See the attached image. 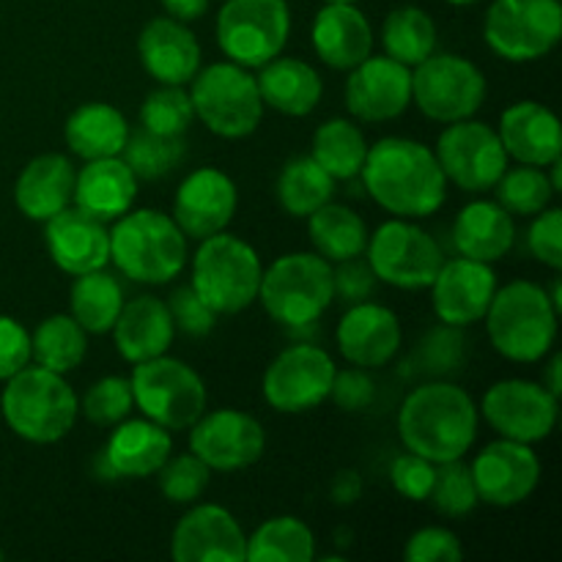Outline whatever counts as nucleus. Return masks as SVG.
I'll list each match as a JSON object with an SVG mask.
<instances>
[{"instance_id": "1", "label": "nucleus", "mask_w": 562, "mask_h": 562, "mask_svg": "<svg viewBox=\"0 0 562 562\" xmlns=\"http://www.w3.org/2000/svg\"><path fill=\"white\" fill-rule=\"evenodd\" d=\"M360 176L368 195L393 217H431L448 198V179L437 154L409 137H382L368 146Z\"/></svg>"}, {"instance_id": "2", "label": "nucleus", "mask_w": 562, "mask_h": 562, "mask_svg": "<svg viewBox=\"0 0 562 562\" xmlns=\"http://www.w3.org/2000/svg\"><path fill=\"white\" fill-rule=\"evenodd\" d=\"M475 401L464 387L445 379L420 384L404 398L398 412V437L406 450L445 464L464 459L477 439Z\"/></svg>"}, {"instance_id": "3", "label": "nucleus", "mask_w": 562, "mask_h": 562, "mask_svg": "<svg viewBox=\"0 0 562 562\" xmlns=\"http://www.w3.org/2000/svg\"><path fill=\"white\" fill-rule=\"evenodd\" d=\"M110 261L135 283L165 285L184 272L187 236L159 209H130L110 228Z\"/></svg>"}, {"instance_id": "4", "label": "nucleus", "mask_w": 562, "mask_h": 562, "mask_svg": "<svg viewBox=\"0 0 562 562\" xmlns=\"http://www.w3.org/2000/svg\"><path fill=\"white\" fill-rule=\"evenodd\" d=\"M0 412L11 431L33 445L60 442L75 428L80 401L60 373L25 366L5 379Z\"/></svg>"}, {"instance_id": "5", "label": "nucleus", "mask_w": 562, "mask_h": 562, "mask_svg": "<svg viewBox=\"0 0 562 562\" xmlns=\"http://www.w3.org/2000/svg\"><path fill=\"white\" fill-rule=\"evenodd\" d=\"M558 316L543 285L514 280L494 291L483 322L488 340L505 360L541 362L558 340Z\"/></svg>"}, {"instance_id": "6", "label": "nucleus", "mask_w": 562, "mask_h": 562, "mask_svg": "<svg viewBox=\"0 0 562 562\" xmlns=\"http://www.w3.org/2000/svg\"><path fill=\"white\" fill-rule=\"evenodd\" d=\"M258 300L272 322L291 333L313 327L333 305V263L318 252H289L263 269Z\"/></svg>"}, {"instance_id": "7", "label": "nucleus", "mask_w": 562, "mask_h": 562, "mask_svg": "<svg viewBox=\"0 0 562 562\" xmlns=\"http://www.w3.org/2000/svg\"><path fill=\"white\" fill-rule=\"evenodd\" d=\"M261 274L263 267L256 247L220 231L201 239V247L192 256L190 285L217 316H231L247 311L258 300Z\"/></svg>"}, {"instance_id": "8", "label": "nucleus", "mask_w": 562, "mask_h": 562, "mask_svg": "<svg viewBox=\"0 0 562 562\" xmlns=\"http://www.w3.org/2000/svg\"><path fill=\"white\" fill-rule=\"evenodd\" d=\"M190 82L195 119H201L209 132L225 140H241L258 130L263 99L250 69L234 60H220L206 69H198Z\"/></svg>"}, {"instance_id": "9", "label": "nucleus", "mask_w": 562, "mask_h": 562, "mask_svg": "<svg viewBox=\"0 0 562 562\" xmlns=\"http://www.w3.org/2000/svg\"><path fill=\"white\" fill-rule=\"evenodd\" d=\"M130 384L137 409L168 431H184L206 412V384L176 357L137 362Z\"/></svg>"}, {"instance_id": "10", "label": "nucleus", "mask_w": 562, "mask_h": 562, "mask_svg": "<svg viewBox=\"0 0 562 562\" xmlns=\"http://www.w3.org/2000/svg\"><path fill=\"white\" fill-rule=\"evenodd\" d=\"M560 0H494L483 20V38L508 64H530L560 44Z\"/></svg>"}, {"instance_id": "11", "label": "nucleus", "mask_w": 562, "mask_h": 562, "mask_svg": "<svg viewBox=\"0 0 562 562\" xmlns=\"http://www.w3.org/2000/svg\"><path fill=\"white\" fill-rule=\"evenodd\" d=\"M291 33L285 0H225L217 11V44L234 64L261 69L283 53Z\"/></svg>"}, {"instance_id": "12", "label": "nucleus", "mask_w": 562, "mask_h": 562, "mask_svg": "<svg viewBox=\"0 0 562 562\" xmlns=\"http://www.w3.org/2000/svg\"><path fill=\"white\" fill-rule=\"evenodd\" d=\"M366 256L376 280L404 291L428 289L445 263V252L437 239L404 217L379 225L368 236Z\"/></svg>"}, {"instance_id": "13", "label": "nucleus", "mask_w": 562, "mask_h": 562, "mask_svg": "<svg viewBox=\"0 0 562 562\" xmlns=\"http://www.w3.org/2000/svg\"><path fill=\"white\" fill-rule=\"evenodd\" d=\"M412 102L439 124L472 119L486 102V77L464 55L431 53L412 69Z\"/></svg>"}, {"instance_id": "14", "label": "nucleus", "mask_w": 562, "mask_h": 562, "mask_svg": "<svg viewBox=\"0 0 562 562\" xmlns=\"http://www.w3.org/2000/svg\"><path fill=\"white\" fill-rule=\"evenodd\" d=\"M437 162L445 179L464 192H488L508 170V151L497 130L483 121L464 119L448 124L437 140Z\"/></svg>"}, {"instance_id": "15", "label": "nucleus", "mask_w": 562, "mask_h": 562, "mask_svg": "<svg viewBox=\"0 0 562 562\" xmlns=\"http://www.w3.org/2000/svg\"><path fill=\"white\" fill-rule=\"evenodd\" d=\"M335 362L322 346L294 344L280 351L263 373V401L283 415H302L329 398Z\"/></svg>"}, {"instance_id": "16", "label": "nucleus", "mask_w": 562, "mask_h": 562, "mask_svg": "<svg viewBox=\"0 0 562 562\" xmlns=\"http://www.w3.org/2000/svg\"><path fill=\"white\" fill-rule=\"evenodd\" d=\"M481 412L503 439L536 445L543 442L558 426L560 398H554L541 382L503 379L486 390Z\"/></svg>"}, {"instance_id": "17", "label": "nucleus", "mask_w": 562, "mask_h": 562, "mask_svg": "<svg viewBox=\"0 0 562 562\" xmlns=\"http://www.w3.org/2000/svg\"><path fill=\"white\" fill-rule=\"evenodd\" d=\"M267 450V434L241 409L203 412L190 426V453L212 472H239L256 464Z\"/></svg>"}, {"instance_id": "18", "label": "nucleus", "mask_w": 562, "mask_h": 562, "mask_svg": "<svg viewBox=\"0 0 562 562\" xmlns=\"http://www.w3.org/2000/svg\"><path fill=\"white\" fill-rule=\"evenodd\" d=\"M472 481L477 499L494 508H514L532 497L541 483V461L536 450L514 439H497L475 456Z\"/></svg>"}, {"instance_id": "19", "label": "nucleus", "mask_w": 562, "mask_h": 562, "mask_svg": "<svg viewBox=\"0 0 562 562\" xmlns=\"http://www.w3.org/2000/svg\"><path fill=\"white\" fill-rule=\"evenodd\" d=\"M412 104V69L390 55H368L349 69L346 108L357 121L382 124L398 119Z\"/></svg>"}, {"instance_id": "20", "label": "nucleus", "mask_w": 562, "mask_h": 562, "mask_svg": "<svg viewBox=\"0 0 562 562\" xmlns=\"http://www.w3.org/2000/svg\"><path fill=\"white\" fill-rule=\"evenodd\" d=\"M239 190L220 168H198L179 184L173 198V220L187 239L220 234L234 220Z\"/></svg>"}, {"instance_id": "21", "label": "nucleus", "mask_w": 562, "mask_h": 562, "mask_svg": "<svg viewBox=\"0 0 562 562\" xmlns=\"http://www.w3.org/2000/svg\"><path fill=\"white\" fill-rule=\"evenodd\" d=\"M428 289H431V305L439 322L467 329L486 316L494 291H497V274L492 263L459 256L439 267Z\"/></svg>"}, {"instance_id": "22", "label": "nucleus", "mask_w": 562, "mask_h": 562, "mask_svg": "<svg viewBox=\"0 0 562 562\" xmlns=\"http://www.w3.org/2000/svg\"><path fill=\"white\" fill-rule=\"evenodd\" d=\"M170 554L179 562H245L247 536L228 508L203 503L179 519Z\"/></svg>"}, {"instance_id": "23", "label": "nucleus", "mask_w": 562, "mask_h": 562, "mask_svg": "<svg viewBox=\"0 0 562 562\" xmlns=\"http://www.w3.org/2000/svg\"><path fill=\"white\" fill-rule=\"evenodd\" d=\"M335 340L346 362L373 371L398 355L404 333L398 316L390 307L366 300L346 307L335 329Z\"/></svg>"}, {"instance_id": "24", "label": "nucleus", "mask_w": 562, "mask_h": 562, "mask_svg": "<svg viewBox=\"0 0 562 562\" xmlns=\"http://www.w3.org/2000/svg\"><path fill=\"white\" fill-rule=\"evenodd\" d=\"M44 245L66 274H86L110 263V231L80 206L60 209L44 223Z\"/></svg>"}, {"instance_id": "25", "label": "nucleus", "mask_w": 562, "mask_h": 562, "mask_svg": "<svg viewBox=\"0 0 562 562\" xmlns=\"http://www.w3.org/2000/svg\"><path fill=\"white\" fill-rule=\"evenodd\" d=\"M137 58L159 86H187L201 69V44L187 22L157 16L137 36Z\"/></svg>"}, {"instance_id": "26", "label": "nucleus", "mask_w": 562, "mask_h": 562, "mask_svg": "<svg viewBox=\"0 0 562 562\" xmlns=\"http://www.w3.org/2000/svg\"><path fill=\"white\" fill-rule=\"evenodd\" d=\"M497 135L508 157L519 165L549 168L562 154L558 115L532 99H521L505 108V113L499 115Z\"/></svg>"}, {"instance_id": "27", "label": "nucleus", "mask_w": 562, "mask_h": 562, "mask_svg": "<svg viewBox=\"0 0 562 562\" xmlns=\"http://www.w3.org/2000/svg\"><path fill=\"white\" fill-rule=\"evenodd\" d=\"M110 333H113L115 351L126 362L137 366V362L168 355L170 344H173L176 324L168 311V302H162L159 296L143 294L124 302Z\"/></svg>"}, {"instance_id": "28", "label": "nucleus", "mask_w": 562, "mask_h": 562, "mask_svg": "<svg viewBox=\"0 0 562 562\" xmlns=\"http://www.w3.org/2000/svg\"><path fill=\"white\" fill-rule=\"evenodd\" d=\"M311 42L329 69L349 71L371 55L373 31L355 3H327L313 20Z\"/></svg>"}, {"instance_id": "29", "label": "nucleus", "mask_w": 562, "mask_h": 562, "mask_svg": "<svg viewBox=\"0 0 562 562\" xmlns=\"http://www.w3.org/2000/svg\"><path fill=\"white\" fill-rule=\"evenodd\" d=\"M77 170L64 154H38L22 168L14 184V203L33 223H47L60 209L71 206Z\"/></svg>"}, {"instance_id": "30", "label": "nucleus", "mask_w": 562, "mask_h": 562, "mask_svg": "<svg viewBox=\"0 0 562 562\" xmlns=\"http://www.w3.org/2000/svg\"><path fill=\"white\" fill-rule=\"evenodd\" d=\"M137 184L140 181L135 179L130 165L121 157L88 159L77 170L71 203L102 220V223H113L132 209L137 198Z\"/></svg>"}, {"instance_id": "31", "label": "nucleus", "mask_w": 562, "mask_h": 562, "mask_svg": "<svg viewBox=\"0 0 562 562\" xmlns=\"http://www.w3.org/2000/svg\"><path fill=\"white\" fill-rule=\"evenodd\" d=\"M170 450H173V439L168 428L143 417V420L115 423L102 453L115 477L137 481V477L157 475L159 467L170 459Z\"/></svg>"}, {"instance_id": "32", "label": "nucleus", "mask_w": 562, "mask_h": 562, "mask_svg": "<svg viewBox=\"0 0 562 562\" xmlns=\"http://www.w3.org/2000/svg\"><path fill=\"white\" fill-rule=\"evenodd\" d=\"M516 245L514 214L497 201H472L453 223V247L472 261L494 263L508 256Z\"/></svg>"}, {"instance_id": "33", "label": "nucleus", "mask_w": 562, "mask_h": 562, "mask_svg": "<svg viewBox=\"0 0 562 562\" xmlns=\"http://www.w3.org/2000/svg\"><path fill=\"white\" fill-rule=\"evenodd\" d=\"M256 82L263 108H272L278 113L291 115V119L311 115L324 93L322 75L307 60L280 58V55L261 66V75L256 77Z\"/></svg>"}, {"instance_id": "34", "label": "nucleus", "mask_w": 562, "mask_h": 562, "mask_svg": "<svg viewBox=\"0 0 562 562\" xmlns=\"http://www.w3.org/2000/svg\"><path fill=\"white\" fill-rule=\"evenodd\" d=\"M64 137L69 151L86 162L88 159L121 157L126 137H130V124L113 104L88 102L66 119Z\"/></svg>"}, {"instance_id": "35", "label": "nucleus", "mask_w": 562, "mask_h": 562, "mask_svg": "<svg viewBox=\"0 0 562 562\" xmlns=\"http://www.w3.org/2000/svg\"><path fill=\"white\" fill-rule=\"evenodd\" d=\"M121 307H124V289H121L115 274H110L104 267L86 274H75V283L69 291V316L86 333H110Z\"/></svg>"}, {"instance_id": "36", "label": "nucleus", "mask_w": 562, "mask_h": 562, "mask_svg": "<svg viewBox=\"0 0 562 562\" xmlns=\"http://www.w3.org/2000/svg\"><path fill=\"white\" fill-rule=\"evenodd\" d=\"M307 234L318 256L327 258L329 263H338L362 256L371 231L360 214L329 201L307 217Z\"/></svg>"}, {"instance_id": "37", "label": "nucleus", "mask_w": 562, "mask_h": 562, "mask_svg": "<svg viewBox=\"0 0 562 562\" xmlns=\"http://www.w3.org/2000/svg\"><path fill=\"white\" fill-rule=\"evenodd\" d=\"M311 157L335 181H351L360 176L368 157L366 132L349 119H329L313 132Z\"/></svg>"}, {"instance_id": "38", "label": "nucleus", "mask_w": 562, "mask_h": 562, "mask_svg": "<svg viewBox=\"0 0 562 562\" xmlns=\"http://www.w3.org/2000/svg\"><path fill=\"white\" fill-rule=\"evenodd\" d=\"M278 201L291 217H311L316 209L333 201L335 179L307 154V157H291L278 176Z\"/></svg>"}, {"instance_id": "39", "label": "nucleus", "mask_w": 562, "mask_h": 562, "mask_svg": "<svg viewBox=\"0 0 562 562\" xmlns=\"http://www.w3.org/2000/svg\"><path fill=\"white\" fill-rule=\"evenodd\" d=\"M316 558L313 530L296 516L267 519L247 538L245 562H311Z\"/></svg>"}, {"instance_id": "40", "label": "nucleus", "mask_w": 562, "mask_h": 562, "mask_svg": "<svg viewBox=\"0 0 562 562\" xmlns=\"http://www.w3.org/2000/svg\"><path fill=\"white\" fill-rule=\"evenodd\" d=\"M88 333L66 313L47 316L31 335V357L36 366L55 373H69L86 360Z\"/></svg>"}, {"instance_id": "41", "label": "nucleus", "mask_w": 562, "mask_h": 562, "mask_svg": "<svg viewBox=\"0 0 562 562\" xmlns=\"http://www.w3.org/2000/svg\"><path fill=\"white\" fill-rule=\"evenodd\" d=\"M382 44L384 55L415 69L428 55L437 53V25L417 5H401L384 20Z\"/></svg>"}, {"instance_id": "42", "label": "nucleus", "mask_w": 562, "mask_h": 562, "mask_svg": "<svg viewBox=\"0 0 562 562\" xmlns=\"http://www.w3.org/2000/svg\"><path fill=\"white\" fill-rule=\"evenodd\" d=\"M187 154L184 137L157 135L148 130H130V137L124 143L121 159L130 165L137 181H159L168 173H173Z\"/></svg>"}, {"instance_id": "43", "label": "nucleus", "mask_w": 562, "mask_h": 562, "mask_svg": "<svg viewBox=\"0 0 562 562\" xmlns=\"http://www.w3.org/2000/svg\"><path fill=\"white\" fill-rule=\"evenodd\" d=\"M494 190H497L499 206L514 217H536L558 195L549 184V176L536 165H519V168L505 170Z\"/></svg>"}, {"instance_id": "44", "label": "nucleus", "mask_w": 562, "mask_h": 562, "mask_svg": "<svg viewBox=\"0 0 562 562\" xmlns=\"http://www.w3.org/2000/svg\"><path fill=\"white\" fill-rule=\"evenodd\" d=\"M192 119H195V110L184 86H159L140 104V126L157 135L184 137Z\"/></svg>"}, {"instance_id": "45", "label": "nucleus", "mask_w": 562, "mask_h": 562, "mask_svg": "<svg viewBox=\"0 0 562 562\" xmlns=\"http://www.w3.org/2000/svg\"><path fill=\"white\" fill-rule=\"evenodd\" d=\"M404 366H415L409 368V373H423V376L434 379L459 373L461 366H464V333L459 327H448V324L431 329L420 340L412 360H406Z\"/></svg>"}, {"instance_id": "46", "label": "nucleus", "mask_w": 562, "mask_h": 562, "mask_svg": "<svg viewBox=\"0 0 562 562\" xmlns=\"http://www.w3.org/2000/svg\"><path fill=\"white\" fill-rule=\"evenodd\" d=\"M434 508L450 519H464L477 508V488L472 481V470L461 459L445 461L437 464V475H434L431 494H428Z\"/></svg>"}, {"instance_id": "47", "label": "nucleus", "mask_w": 562, "mask_h": 562, "mask_svg": "<svg viewBox=\"0 0 562 562\" xmlns=\"http://www.w3.org/2000/svg\"><path fill=\"white\" fill-rule=\"evenodd\" d=\"M82 415L88 423L99 428H113L115 423L126 420L130 412L135 409V398H132V384L124 376H104L93 382L86 390L80 404Z\"/></svg>"}, {"instance_id": "48", "label": "nucleus", "mask_w": 562, "mask_h": 562, "mask_svg": "<svg viewBox=\"0 0 562 562\" xmlns=\"http://www.w3.org/2000/svg\"><path fill=\"white\" fill-rule=\"evenodd\" d=\"M159 492L176 505H192L203 497L212 481V470L195 453H181L165 461L157 472Z\"/></svg>"}, {"instance_id": "49", "label": "nucleus", "mask_w": 562, "mask_h": 562, "mask_svg": "<svg viewBox=\"0 0 562 562\" xmlns=\"http://www.w3.org/2000/svg\"><path fill=\"white\" fill-rule=\"evenodd\" d=\"M434 475H437V464L412 453V450L395 456V461L390 464L393 488L404 499H412V503H426L434 486Z\"/></svg>"}, {"instance_id": "50", "label": "nucleus", "mask_w": 562, "mask_h": 562, "mask_svg": "<svg viewBox=\"0 0 562 562\" xmlns=\"http://www.w3.org/2000/svg\"><path fill=\"white\" fill-rule=\"evenodd\" d=\"M168 311L173 316L176 329H181L190 338H206L214 329V324H217V313L195 294L192 285H181V289L170 294Z\"/></svg>"}, {"instance_id": "51", "label": "nucleus", "mask_w": 562, "mask_h": 562, "mask_svg": "<svg viewBox=\"0 0 562 562\" xmlns=\"http://www.w3.org/2000/svg\"><path fill=\"white\" fill-rule=\"evenodd\" d=\"M406 562H459L464 560L459 536L445 527H423L406 541L404 547Z\"/></svg>"}, {"instance_id": "52", "label": "nucleus", "mask_w": 562, "mask_h": 562, "mask_svg": "<svg viewBox=\"0 0 562 562\" xmlns=\"http://www.w3.org/2000/svg\"><path fill=\"white\" fill-rule=\"evenodd\" d=\"M527 247L532 258L543 267L560 272L562 269V212L560 209H543L536 214L530 231H527Z\"/></svg>"}, {"instance_id": "53", "label": "nucleus", "mask_w": 562, "mask_h": 562, "mask_svg": "<svg viewBox=\"0 0 562 562\" xmlns=\"http://www.w3.org/2000/svg\"><path fill=\"white\" fill-rule=\"evenodd\" d=\"M376 283L379 280L373 274L371 263L362 261L360 256L349 258V261H338V267H333V296L344 302L346 307L371 300Z\"/></svg>"}, {"instance_id": "54", "label": "nucleus", "mask_w": 562, "mask_h": 562, "mask_svg": "<svg viewBox=\"0 0 562 562\" xmlns=\"http://www.w3.org/2000/svg\"><path fill=\"white\" fill-rule=\"evenodd\" d=\"M329 398L338 409L344 412H362L373 404L376 398V384H373L371 373L366 368H346V371H335L333 387H329Z\"/></svg>"}, {"instance_id": "55", "label": "nucleus", "mask_w": 562, "mask_h": 562, "mask_svg": "<svg viewBox=\"0 0 562 562\" xmlns=\"http://www.w3.org/2000/svg\"><path fill=\"white\" fill-rule=\"evenodd\" d=\"M31 333L16 318L0 316V382L31 366Z\"/></svg>"}, {"instance_id": "56", "label": "nucleus", "mask_w": 562, "mask_h": 562, "mask_svg": "<svg viewBox=\"0 0 562 562\" xmlns=\"http://www.w3.org/2000/svg\"><path fill=\"white\" fill-rule=\"evenodd\" d=\"M362 497V475L357 470H340L329 486V499L338 508H349Z\"/></svg>"}, {"instance_id": "57", "label": "nucleus", "mask_w": 562, "mask_h": 562, "mask_svg": "<svg viewBox=\"0 0 562 562\" xmlns=\"http://www.w3.org/2000/svg\"><path fill=\"white\" fill-rule=\"evenodd\" d=\"M209 3H212V0H162L168 16H173V20H181V22L201 20V16L209 11Z\"/></svg>"}, {"instance_id": "58", "label": "nucleus", "mask_w": 562, "mask_h": 562, "mask_svg": "<svg viewBox=\"0 0 562 562\" xmlns=\"http://www.w3.org/2000/svg\"><path fill=\"white\" fill-rule=\"evenodd\" d=\"M560 371H562V355H554L552 360H549V366H547V382H543V387H547L549 393L554 395V398H560V395H562Z\"/></svg>"}, {"instance_id": "59", "label": "nucleus", "mask_w": 562, "mask_h": 562, "mask_svg": "<svg viewBox=\"0 0 562 562\" xmlns=\"http://www.w3.org/2000/svg\"><path fill=\"white\" fill-rule=\"evenodd\" d=\"M549 294V300H552V305L558 307V313L562 311V289H560V278H554V283H552V291H547Z\"/></svg>"}, {"instance_id": "60", "label": "nucleus", "mask_w": 562, "mask_h": 562, "mask_svg": "<svg viewBox=\"0 0 562 562\" xmlns=\"http://www.w3.org/2000/svg\"><path fill=\"white\" fill-rule=\"evenodd\" d=\"M445 3H450V5H475V3H481V0H445Z\"/></svg>"}, {"instance_id": "61", "label": "nucleus", "mask_w": 562, "mask_h": 562, "mask_svg": "<svg viewBox=\"0 0 562 562\" xmlns=\"http://www.w3.org/2000/svg\"><path fill=\"white\" fill-rule=\"evenodd\" d=\"M324 3H357V0H324Z\"/></svg>"}, {"instance_id": "62", "label": "nucleus", "mask_w": 562, "mask_h": 562, "mask_svg": "<svg viewBox=\"0 0 562 562\" xmlns=\"http://www.w3.org/2000/svg\"><path fill=\"white\" fill-rule=\"evenodd\" d=\"M5 558V552H3V549H0V560H3Z\"/></svg>"}]
</instances>
